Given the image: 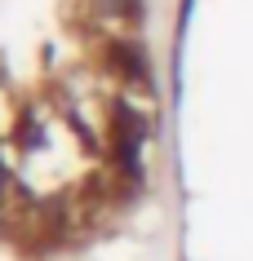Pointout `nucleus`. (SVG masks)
<instances>
[{"label": "nucleus", "instance_id": "obj_1", "mask_svg": "<svg viewBox=\"0 0 253 261\" xmlns=\"http://www.w3.org/2000/svg\"><path fill=\"white\" fill-rule=\"evenodd\" d=\"M151 107L142 0H0V248L44 261L111 230Z\"/></svg>", "mask_w": 253, "mask_h": 261}]
</instances>
